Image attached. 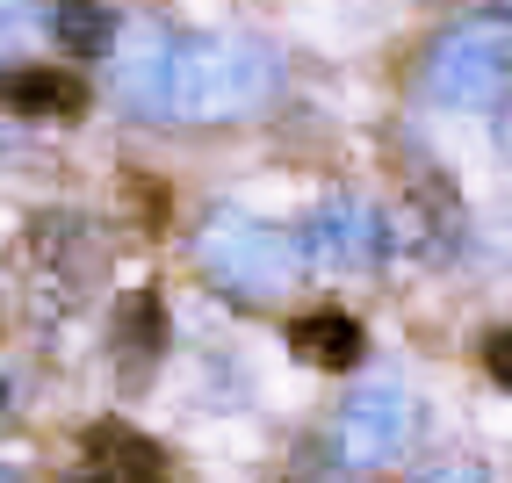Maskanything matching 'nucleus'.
<instances>
[{
    "mask_svg": "<svg viewBox=\"0 0 512 483\" xmlns=\"http://www.w3.org/2000/svg\"><path fill=\"white\" fill-rule=\"evenodd\" d=\"M484 368H491V375H498V383L512 390V332H498V339H491V347H484Z\"/></svg>",
    "mask_w": 512,
    "mask_h": 483,
    "instance_id": "obj_13",
    "label": "nucleus"
},
{
    "mask_svg": "<svg viewBox=\"0 0 512 483\" xmlns=\"http://www.w3.org/2000/svg\"><path fill=\"white\" fill-rule=\"evenodd\" d=\"M174 65H181V37H166L159 22H130L116 51V101L138 109L145 123H166L174 116Z\"/></svg>",
    "mask_w": 512,
    "mask_h": 483,
    "instance_id": "obj_5",
    "label": "nucleus"
},
{
    "mask_svg": "<svg viewBox=\"0 0 512 483\" xmlns=\"http://www.w3.org/2000/svg\"><path fill=\"white\" fill-rule=\"evenodd\" d=\"M0 101L22 123H80L87 116V80L80 73H51V65H22L0 80Z\"/></svg>",
    "mask_w": 512,
    "mask_h": 483,
    "instance_id": "obj_8",
    "label": "nucleus"
},
{
    "mask_svg": "<svg viewBox=\"0 0 512 483\" xmlns=\"http://www.w3.org/2000/svg\"><path fill=\"white\" fill-rule=\"evenodd\" d=\"M44 37L65 51V58H101L116 37V22L101 0H44Z\"/></svg>",
    "mask_w": 512,
    "mask_h": 483,
    "instance_id": "obj_12",
    "label": "nucleus"
},
{
    "mask_svg": "<svg viewBox=\"0 0 512 483\" xmlns=\"http://www.w3.org/2000/svg\"><path fill=\"white\" fill-rule=\"evenodd\" d=\"M412 426H419L412 390L368 383V390H354L347 404H339L332 447H339V462H347V469H383V462H397L404 447H412Z\"/></svg>",
    "mask_w": 512,
    "mask_h": 483,
    "instance_id": "obj_4",
    "label": "nucleus"
},
{
    "mask_svg": "<svg viewBox=\"0 0 512 483\" xmlns=\"http://www.w3.org/2000/svg\"><path fill=\"white\" fill-rule=\"evenodd\" d=\"M455 231H462V217H455V202H440L433 188H412V202H397V246L404 253H419V260H448L455 253Z\"/></svg>",
    "mask_w": 512,
    "mask_h": 483,
    "instance_id": "obj_11",
    "label": "nucleus"
},
{
    "mask_svg": "<svg viewBox=\"0 0 512 483\" xmlns=\"http://www.w3.org/2000/svg\"><path fill=\"white\" fill-rule=\"evenodd\" d=\"M498 145L512 152V101H505V116H498Z\"/></svg>",
    "mask_w": 512,
    "mask_h": 483,
    "instance_id": "obj_15",
    "label": "nucleus"
},
{
    "mask_svg": "<svg viewBox=\"0 0 512 483\" xmlns=\"http://www.w3.org/2000/svg\"><path fill=\"white\" fill-rule=\"evenodd\" d=\"M512 80V22L505 15H469L426 58V94L440 109H491Z\"/></svg>",
    "mask_w": 512,
    "mask_h": 483,
    "instance_id": "obj_3",
    "label": "nucleus"
},
{
    "mask_svg": "<svg viewBox=\"0 0 512 483\" xmlns=\"http://www.w3.org/2000/svg\"><path fill=\"white\" fill-rule=\"evenodd\" d=\"M303 260H311L318 274H361L375 253L390 246V231H383V217L368 210V202H354V195H339V202H325V210L303 224Z\"/></svg>",
    "mask_w": 512,
    "mask_h": 483,
    "instance_id": "obj_6",
    "label": "nucleus"
},
{
    "mask_svg": "<svg viewBox=\"0 0 512 483\" xmlns=\"http://www.w3.org/2000/svg\"><path fill=\"white\" fill-rule=\"evenodd\" d=\"M195 260H202V274H210L217 289L246 296V303H267V296H282V289L296 282L303 246H296L282 224L217 210L210 224H202V238H195Z\"/></svg>",
    "mask_w": 512,
    "mask_h": 483,
    "instance_id": "obj_2",
    "label": "nucleus"
},
{
    "mask_svg": "<svg viewBox=\"0 0 512 483\" xmlns=\"http://www.w3.org/2000/svg\"><path fill=\"white\" fill-rule=\"evenodd\" d=\"M0 483H22V476H15V469H0Z\"/></svg>",
    "mask_w": 512,
    "mask_h": 483,
    "instance_id": "obj_16",
    "label": "nucleus"
},
{
    "mask_svg": "<svg viewBox=\"0 0 512 483\" xmlns=\"http://www.w3.org/2000/svg\"><path fill=\"white\" fill-rule=\"evenodd\" d=\"M419 483H484V469H469V462H455V469H433V476H419Z\"/></svg>",
    "mask_w": 512,
    "mask_h": 483,
    "instance_id": "obj_14",
    "label": "nucleus"
},
{
    "mask_svg": "<svg viewBox=\"0 0 512 483\" xmlns=\"http://www.w3.org/2000/svg\"><path fill=\"white\" fill-rule=\"evenodd\" d=\"M289 347L311 368H354L361 347H368V332H361V318H347V310H303V318L289 325Z\"/></svg>",
    "mask_w": 512,
    "mask_h": 483,
    "instance_id": "obj_9",
    "label": "nucleus"
},
{
    "mask_svg": "<svg viewBox=\"0 0 512 483\" xmlns=\"http://www.w3.org/2000/svg\"><path fill=\"white\" fill-rule=\"evenodd\" d=\"M0 404H8V375H0Z\"/></svg>",
    "mask_w": 512,
    "mask_h": 483,
    "instance_id": "obj_17",
    "label": "nucleus"
},
{
    "mask_svg": "<svg viewBox=\"0 0 512 483\" xmlns=\"http://www.w3.org/2000/svg\"><path fill=\"white\" fill-rule=\"evenodd\" d=\"M282 87V65L253 37H181L174 65V123H224L267 109Z\"/></svg>",
    "mask_w": 512,
    "mask_h": 483,
    "instance_id": "obj_1",
    "label": "nucleus"
},
{
    "mask_svg": "<svg viewBox=\"0 0 512 483\" xmlns=\"http://www.w3.org/2000/svg\"><path fill=\"white\" fill-rule=\"evenodd\" d=\"M73 483H166V455L123 419H101L80 440V476Z\"/></svg>",
    "mask_w": 512,
    "mask_h": 483,
    "instance_id": "obj_7",
    "label": "nucleus"
},
{
    "mask_svg": "<svg viewBox=\"0 0 512 483\" xmlns=\"http://www.w3.org/2000/svg\"><path fill=\"white\" fill-rule=\"evenodd\" d=\"M109 339H116L123 375H145V368L166 354V310H159V296H152V289H130L123 310H116V325H109Z\"/></svg>",
    "mask_w": 512,
    "mask_h": 483,
    "instance_id": "obj_10",
    "label": "nucleus"
}]
</instances>
